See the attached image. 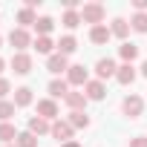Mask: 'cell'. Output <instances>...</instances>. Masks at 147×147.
Returning <instances> with one entry per match:
<instances>
[{
    "label": "cell",
    "mask_w": 147,
    "mask_h": 147,
    "mask_svg": "<svg viewBox=\"0 0 147 147\" xmlns=\"http://www.w3.org/2000/svg\"><path fill=\"white\" fill-rule=\"evenodd\" d=\"M104 18H107V9H104L101 3H84V9H81V20H84V23L101 26Z\"/></svg>",
    "instance_id": "6da1fadb"
},
{
    "label": "cell",
    "mask_w": 147,
    "mask_h": 147,
    "mask_svg": "<svg viewBox=\"0 0 147 147\" xmlns=\"http://www.w3.org/2000/svg\"><path fill=\"white\" fill-rule=\"evenodd\" d=\"M121 113H124L127 118H138V115L144 113V98L136 95V92H130V95L121 101Z\"/></svg>",
    "instance_id": "7a4b0ae2"
},
{
    "label": "cell",
    "mask_w": 147,
    "mask_h": 147,
    "mask_svg": "<svg viewBox=\"0 0 147 147\" xmlns=\"http://www.w3.org/2000/svg\"><path fill=\"white\" fill-rule=\"evenodd\" d=\"M66 81H69V87H87V84H90L87 66H84V63H72L69 72H66Z\"/></svg>",
    "instance_id": "3957f363"
},
{
    "label": "cell",
    "mask_w": 147,
    "mask_h": 147,
    "mask_svg": "<svg viewBox=\"0 0 147 147\" xmlns=\"http://www.w3.org/2000/svg\"><path fill=\"white\" fill-rule=\"evenodd\" d=\"M9 43H12L18 52H26V46H32V35H29L26 29H20V26H18V29H12V32H9Z\"/></svg>",
    "instance_id": "277c9868"
},
{
    "label": "cell",
    "mask_w": 147,
    "mask_h": 147,
    "mask_svg": "<svg viewBox=\"0 0 147 147\" xmlns=\"http://www.w3.org/2000/svg\"><path fill=\"white\" fill-rule=\"evenodd\" d=\"M12 69L18 75H29L32 72V55L29 52H15L12 55Z\"/></svg>",
    "instance_id": "5b68a950"
},
{
    "label": "cell",
    "mask_w": 147,
    "mask_h": 147,
    "mask_svg": "<svg viewBox=\"0 0 147 147\" xmlns=\"http://www.w3.org/2000/svg\"><path fill=\"white\" fill-rule=\"evenodd\" d=\"M72 133H75V130H72V124H69V121H61V118H58V121H52V133H49V136H52V138H58L61 144H63V141H72Z\"/></svg>",
    "instance_id": "8992f818"
},
{
    "label": "cell",
    "mask_w": 147,
    "mask_h": 147,
    "mask_svg": "<svg viewBox=\"0 0 147 147\" xmlns=\"http://www.w3.org/2000/svg\"><path fill=\"white\" fill-rule=\"evenodd\" d=\"M115 72H118V66H115V61H113V58H101V61L95 63V75H98V81L115 78Z\"/></svg>",
    "instance_id": "52a82bcc"
},
{
    "label": "cell",
    "mask_w": 147,
    "mask_h": 147,
    "mask_svg": "<svg viewBox=\"0 0 147 147\" xmlns=\"http://www.w3.org/2000/svg\"><path fill=\"white\" fill-rule=\"evenodd\" d=\"M46 69L52 72V75H61V72H69V61H66V55H61V52L49 55V58H46Z\"/></svg>",
    "instance_id": "ba28073f"
},
{
    "label": "cell",
    "mask_w": 147,
    "mask_h": 147,
    "mask_svg": "<svg viewBox=\"0 0 147 147\" xmlns=\"http://www.w3.org/2000/svg\"><path fill=\"white\" fill-rule=\"evenodd\" d=\"M58 113H61V110H58V101H55V98H40V101H38V115H40V118L52 121V118H58Z\"/></svg>",
    "instance_id": "9c48e42d"
},
{
    "label": "cell",
    "mask_w": 147,
    "mask_h": 147,
    "mask_svg": "<svg viewBox=\"0 0 147 147\" xmlns=\"http://www.w3.org/2000/svg\"><path fill=\"white\" fill-rule=\"evenodd\" d=\"M84 95H87V101H101L104 95H107V87H104V81H90L87 87H84Z\"/></svg>",
    "instance_id": "30bf717a"
},
{
    "label": "cell",
    "mask_w": 147,
    "mask_h": 147,
    "mask_svg": "<svg viewBox=\"0 0 147 147\" xmlns=\"http://www.w3.org/2000/svg\"><path fill=\"white\" fill-rule=\"evenodd\" d=\"M29 133L46 136V133H52V121H46V118H40V115H32V118H29Z\"/></svg>",
    "instance_id": "8fae6325"
},
{
    "label": "cell",
    "mask_w": 147,
    "mask_h": 147,
    "mask_svg": "<svg viewBox=\"0 0 147 147\" xmlns=\"http://www.w3.org/2000/svg\"><path fill=\"white\" fill-rule=\"evenodd\" d=\"M49 95H52V98H66V95H69V81L52 78V81H49Z\"/></svg>",
    "instance_id": "7c38bea8"
},
{
    "label": "cell",
    "mask_w": 147,
    "mask_h": 147,
    "mask_svg": "<svg viewBox=\"0 0 147 147\" xmlns=\"http://www.w3.org/2000/svg\"><path fill=\"white\" fill-rule=\"evenodd\" d=\"M115 81H118V84H124V87H127V84H133V81H136V66H133V63H121V66H118V72H115Z\"/></svg>",
    "instance_id": "4fadbf2b"
},
{
    "label": "cell",
    "mask_w": 147,
    "mask_h": 147,
    "mask_svg": "<svg viewBox=\"0 0 147 147\" xmlns=\"http://www.w3.org/2000/svg\"><path fill=\"white\" fill-rule=\"evenodd\" d=\"M110 38H113V32H110V26H104V23L90 29V40H92V43H98V46H101V43H107Z\"/></svg>",
    "instance_id": "5bb4252c"
},
{
    "label": "cell",
    "mask_w": 147,
    "mask_h": 147,
    "mask_svg": "<svg viewBox=\"0 0 147 147\" xmlns=\"http://www.w3.org/2000/svg\"><path fill=\"white\" fill-rule=\"evenodd\" d=\"M63 101H66V107H69L72 113H78V110H84V107H87V95H84V92H69Z\"/></svg>",
    "instance_id": "9a60e30c"
},
{
    "label": "cell",
    "mask_w": 147,
    "mask_h": 147,
    "mask_svg": "<svg viewBox=\"0 0 147 147\" xmlns=\"http://www.w3.org/2000/svg\"><path fill=\"white\" fill-rule=\"evenodd\" d=\"M69 124H72V130H87L90 127V115L84 113V110H78V113H69V118H66Z\"/></svg>",
    "instance_id": "2e32d148"
},
{
    "label": "cell",
    "mask_w": 147,
    "mask_h": 147,
    "mask_svg": "<svg viewBox=\"0 0 147 147\" xmlns=\"http://www.w3.org/2000/svg\"><path fill=\"white\" fill-rule=\"evenodd\" d=\"M118 55H121V61H124V63H133V61L138 58V46H136V43H127V40H124V43L118 46Z\"/></svg>",
    "instance_id": "e0dca14e"
},
{
    "label": "cell",
    "mask_w": 147,
    "mask_h": 147,
    "mask_svg": "<svg viewBox=\"0 0 147 147\" xmlns=\"http://www.w3.org/2000/svg\"><path fill=\"white\" fill-rule=\"evenodd\" d=\"M0 141H3V144H12V141H18V130H15V124H9V121H0Z\"/></svg>",
    "instance_id": "ac0fdd59"
},
{
    "label": "cell",
    "mask_w": 147,
    "mask_h": 147,
    "mask_svg": "<svg viewBox=\"0 0 147 147\" xmlns=\"http://www.w3.org/2000/svg\"><path fill=\"white\" fill-rule=\"evenodd\" d=\"M75 49H78V40L72 38V35H63V38L58 40V52H61V55H66V58L75 52Z\"/></svg>",
    "instance_id": "d6986e66"
},
{
    "label": "cell",
    "mask_w": 147,
    "mask_h": 147,
    "mask_svg": "<svg viewBox=\"0 0 147 147\" xmlns=\"http://www.w3.org/2000/svg\"><path fill=\"white\" fill-rule=\"evenodd\" d=\"M55 29V20L52 18H38V23H35V32H38V38H49V32Z\"/></svg>",
    "instance_id": "ffe728a7"
},
{
    "label": "cell",
    "mask_w": 147,
    "mask_h": 147,
    "mask_svg": "<svg viewBox=\"0 0 147 147\" xmlns=\"http://www.w3.org/2000/svg\"><path fill=\"white\" fill-rule=\"evenodd\" d=\"M110 32H113V38H121V40H124V38L130 35V23H127L124 18H115L113 26H110Z\"/></svg>",
    "instance_id": "44dd1931"
},
{
    "label": "cell",
    "mask_w": 147,
    "mask_h": 147,
    "mask_svg": "<svg viewBox=\"0 0 147 147\" xmlns=\"http://www.w3.org/2000/svg\"><path fill=\"white\" fill-rule=\"evenodd\" d=\"M32 98H35V95H32L29 87H18V90H15V107H29Z\"/></svg>",
    "instance_id": "7402d4cb"
},
{
    "label": "cell",
    "mask_w": 147,
    "mask_h": 147,
    "mask_svg": "<svg viewBox=\"0 0 147 147\" xmlns=\"http://www.w3.org/2000/svg\"><path fill=\"white\" fill-rule=\"evenodd\" d=\"M18 23H20V29H26V26H35L38 23V18H35V9H20L18 12Z\"/></svg>",
    "instance_id": "603a6c76"
},
{
    "label": "cell",
    "mask_w": 147,
    "mask_h": 147,
    "mask_svg": "<svg viewBox=\"0 0 147 147\" xmlns=\"http://www.w3.org/2000/svg\"><path fill=\"white\" fill-rule=\"evenodd\" d=\"M32 46H35V49H38V55H55V52H52V49H55V46H58V43H52V38H38V40H35V43H32Z\"/></svg>",
    "instance_id": "cb8c5ba5"
},
{
    "label": "cell",
    "mask_w": 147,
    "mask_h": 147,
    "mask_svg": "<svg viewBox=\"0 0 147 147\" xmlns=\"http://www.w3.org/2000/svg\"><path fill=\"white\" fill-rule=\"evenodd\" d=\"M130 29H136L138 35H144L147 32V12H136L133 20H130Z\"/></svg>",
    "instance_id": "d4e9b609"
},
{
    "label": "cell",
    "mask_w": 147,
    "mask_h": 147,
    "mask_svg": "<svg viewBox=\"0 0 147 147\" xmlns=\"http://www.w3.org/2000/svg\"><path fill=\"white\" fill-rule=\"evenodd\" d=\"M15 144L18 147H38V136L29 133V130H23V133H18V141Z\"/></svg>",
    "instance_id": "484cf974"
},
{
    "label": "cell",
    "mask_w": 147,
    "mask_h": 147,
    "mask_svg": "<svg viewBox=\"0 0 147 147\" xmlns=\"http://www.w3.org/2000/svg\"><path fill=\"white\" fill-rule=\"evenodd\" d=\"M61 23H63L66 29H75V26H78V23H84V20H81V12H63Z\"/></svg>",
    "instance_id": "4316f807"
},
{
    "label": "cell",
    "mask_w": 147,
    "mask_h": 147,
    "mask_svg": "<svg viewBox=\"0 0 147 147\" xmlns=\"http://www.w3.org/2000/svg\"><path fill=\"white\" fill-rule=\"evenodd\" d=\"M15 101H0V121H9L12 115H15Z\"/></svg>",
    "instance_id": "83f0119b"
},
{
    "label": "cell",
    "mask_w": 147,
    "mask_h": 147,
    "mask_svg": "<svg viewBox=\"0 0 147 147\" xmlns=\"http://www.w3.org/2000/svg\"><path fill=\"white\" fill-rule=\"evenodd\" d=\"M12 92V84L6 81V78H0V101H6V95Z\"/></svg>",
    "instance_id": "f1b7e54d"
},
{
    "label": "cell",
    "mask_w": 147,
    "mask_h": 147,
    "mask_svg": "<svg viewBox=\"0 0 147 147\" xmlns=\"http://www.w3.org/2000/svg\"><path fill=\"white\" fill-rule=\"evenodd\" d=\"M130 147H147V136H136V138H130Z\"/></svg>",
    "instance_id": "f546056e"
},
{
    "label": "cell",
    "mask_w": 147,
    "mask_h": 147,
    "mask_svg": "<svg viewBox=\"0 0 147 147\" xmlns=\"http://www.w3.org/2000/svg\"><path fill=\"white\" fill-rule=\"evenodd\" d=\"M133 9L136 12H147V0H133Z\"/></svg>",
    "instance_id": "4dcf8cb0"
},
{
    "label": "cell",
    "mask_w": 147,
    "mask_h": 147,
    "mask_svg": "<svg viewBox=\"0 0 147 147\" xmlns=\"http://www.w3.org/2000/svg\"><path fill=\"white\" fill-rule=\"evenodd\" d=\"M61 147H81V141H75V138H72V141H63Z\"/></svg>",
    "instance_id": "1f68e13d"
},
{
    "label": "cell",
    "mask_w": 147,
    "mask_h": 147,
    "mask_svg": "<svg viewBox=\"0 0 147 147\" xmlns=\"http://www.w3.org/2000/svg\"><path fill=\"white\" fill-rule=\"evenodd\" d=\"M141 75H144V78H147V61H144V63H141Z\"/></svg>",
    "instance_id": "d6a6232c"
},
{
    "label": "cell",
    "mask_w": 147,
    "mask_h": 147,
    "mask_svg": "<svg viewBox=\"0 0 147 147\" xmlns=\"http://www.w3.org/2000/svg\"><path fill=\"white\" fill-rule=\"evenodd\" d=\"M3 69H6V61H3V58H0V72H3Z\"/></svg>",
    "instance_id": "836d02e7"
},
{
    "label": "cell",
    "mask_w": 147,
    "mask_h": 147,
    "mask_svg": "<svg viewBox=\"0 0 147 147\" xmlns=\"http://www.w3.org/2000/svg\"><path fill=\"white\" fill-rule=\"evenodd\" d=\"M3 147H18V144H3Z\"/></svg>",
    "instance_id": "e575fe53"
},
{
    "label": "cell",
    "mask_w": 147,
    "mask_h": 147,
    "mask_svg": "<svg viewBox=\"0 0 147 147\" xmlns=\"http://www.w3.org/2000/svg\"><path fill=\"white\" fill-rule=\"evenodd\" d=\"M0 46H3V38H0Z\"/></svg>",
    "instance_id": "d590c367"
}]
</instances>
